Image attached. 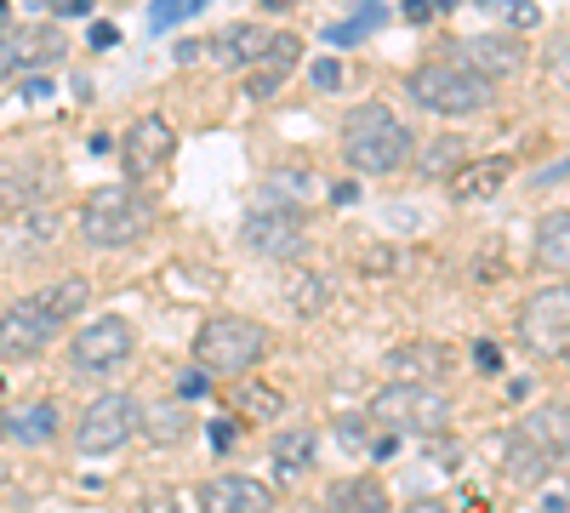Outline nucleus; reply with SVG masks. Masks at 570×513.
Instances as JSON below:
<instances>
[{"label": "nucleus", "instance_id": "f257e3e1", "mask_svg": "<svg viewBox=\"0 0 570 513\" xmlns=\"http://www.w3.org/2000/svg\"><path fill=\"white\" fill-rule=\"evenodd\" d=\"M91 303V286L80 274L58 279V286H46V292H29L18 297L12 308H0V354L7 359H35L40 348H52L63 337V325L80 319Z\"/></svg>", "mask_w": 570, "mask_h": 513}, {"label": "nucleus", "instance_id": "f03ea898", "mask_svg": "<svg viewBox=\"0 0 570 513\" xmlns=\"http://www.w3.org/2000/svg\"><path fill=\"white\" fill-rule=\"evenodd\" d=\"M416 155L411 131L400 115H389L383 103H360L343 115V160L360 171V177H394L405 171Z\"/></svg>", "mask_w": 570, "mask_h": 513}, {"label": "nucleus", "instance_id": "7ed1b4c3", "mask_svg": "<svg viewBox=\"0 0 570 513\" xmlns=\"http://www.w3.org/2000/svg\"><path fill=\"white\" fill-rule=\"evenodd\" d=\"M411 98L422 109H434L445 120H473V115H485L497 109V80H485L480 69H468L456 58H428L411 69Z\"/></svg>", "mask_w": 570, "mask_h": 513}, {"label": "nucleus", "instance_id": "20e7f679", "mask_svg": "<svg viewBox=\"0 0 570 513\" xmlns=\"http://www.w3.org/2000/svg\"><path fill=\"white\" fill-rule=\"evenodd\" d=\"M155 228V200L137 195V182H120V189H98L80 206V235L98 251H126Z\"/></svg>", "mask_w": 570, "mask_h": 513}, {"label": "nucleus", "instance_id": "39448f33", "mask_svg": "<svg viewBox=\"0 0 570 513\" xmlns=\"http://www.w3.org/2000/svg\"><path fill=\"white\" fill-rule=\"evenodd\" d=\"M371 423L389 434H416L434 440L451 428V394L440 383H389L371 394Z\"/></svg>", "mask_w": 570, "mask_h": 513}, {"label": "nucleus", "instance_id": "423d86ee", "mask_svg": "<svg viewBox=\"0 0 570 513\" xmlns=\"http://www.w3.org/2000/svg\"><path fill=\"white\" fill-rule=\"evenodd\" d=\"M268 354V325L246 314H212L195 332V365H206L212 377H246L252 365Z\"/></svg>", "mask_w": 570, "mask_h": 513}, {"label": "nucleus", "instance_id": "0eeeda50", "mask_svg": "<svg viewBox=\"0 0 570 513\" xmlns=\"http://www.w3.org/2000/svg\"><path fill=\"white\" fill-rule=\"evenodd\" d=\"M137 428H142V411H137L131 394H98V399L80 411V423H75V451L80 456H109Z\"/></svg>", "mask_w": 570, "mask_h": 513}, {"label": "nucleus", "instance_id": "6e6552de", "mask_svg": "<svg viewBox=\"0 0 570 513\" xmlns=\"http://www.w3.org/2000/svg\"><path fill=\"white\" fill-rule=\"evenodd\" d=\"M519 337H525L531 354L570 365V279L537 292L525 308H519Z\"/></svg>", "mask_w": 570, "mask_h": 513}, {"label": "nucleus", "instance_id": "1a4fd4ad", "mask_svg": "<svg viewBox=\"0 0 570 513\" xmlns=\"http://www.w3.org/2000/svg\"><path fill=\"white\" fill-rule=\"evenodd\" d=\"M240 246H246L252 257H268V263L303 257V246H308L303 211H297V206H252L246 223H240Z\"/></svg>", "mask_w": 570, "mask_h": 513}, {"label": "nucleus", "instance_id": "9d476101", "mask_svg": "<svg viewBox=\"0 0 570 513\" xmlns=\"http://www.w3.org/2000/svg\"><path fill=\"white\" fill-rule=\"evenodd\" d=\"M131 354H137V332H131V319H120V314L91 319L86 332L69 337V365L86 371V377H104V371L126 365Z\"/></svg>", "mask_w": 570, "mask_h": 513}, {"label": "nucleus", "instance_id": "9b49d317", "mask_svg": "<svg viewBox=\"0 0 570 513\" xmlns=\"http://www.w3.org/2000/svg\"><path fill=\"white\" fill-rule=\"evenodd\" d=\"M171 155H177L171 120L142 115V120H131L126 144H120V171H126V182H149V177H160V171L171 166Z\"/></svg>", "mask_w": 570, "mask_h": 513}, {"label": "nucleus", "instance_id": "f8f14e48", "mask_svg": "<svg viewBox=\"0 0 570 513\" xmlns=\"http://www.w3.org/2000/svg\"><path fill=\"white\" fill-rule=\"evenodd\" d=\"M200 513H274V485L252 474H217L200 485Z\"/></svg>", "mask_w": 570, "mask_h": 513}, {"label": "nucleus", "instance_id": "ddd939ff", "mask_svg": "<svg viewBox=\"0 0 570 513\" xmlns=\"http://www.w3.org/2000/svg\"><path fill=\"white\" fill-rule=\"evenodd\" d=\"M451 58L480 69L485 80H502V75H513L519 63H525V46H519L513 34H462V40H451Z\"/></svg>", "mask_w": 570, "mask_h": 513}, {"label": "nucleus", "instance_id": "4468645a", "mask_svg": "<svg viewBox=\"0 0 570 513\" xmlns=\"http://www.w3.org/2000/svg\"><path fill=\"white\" fill-rule=\"evenodd\" d=\"M383 371H389V383H445V371H451V348H445V343H434V337H422V343H400V348H389Z\"/></svg>", "mask_w": 570, "mask_h": 513}, {"label": "nucleus", "instance_id": "2eb2a0df", "mask_svg": "<svg viewBox=\"0 0 570 513\" xmlns=\"http://www.w3.org/2000/svg\"><path fill=\"white\" fill-rule=\"evenodd\" d=\"M303 63V40L297 34H268V46L257 52V63L246 69V98H274L285 75H297Z\"/></svg>", "mask_w": 570, "mask_h": 513}, {"label": "nucleus", "instance_id": "dca6fc26", "mask_svg": "<svg viewBox=\"0 0 570 513\" xmlns=\"http://www.w3.org/2000/svg\"><path fill=\"white\" fill-rule=\"evenodd\" d=\"M63 52V40L52 29H12V23H0V80L29 69V63H46V58H58Z\"/></svg>", "mask_w": 570, "mask_h": 513}, {"label": "nucleus", "instance_id": "f3484780", "mask_svg": "<svg viewBox=\"0 0 570 513\" xmlns=\"http://www.w3.org/2000/svg\"><path fill=\"white\" fill-rule=\"evenodd\" d=\"M513 434L525 440V445H537L542 456L564 462V456H570V405H564V399H548V405L525 411V423H519Z\"/></svg>", "mask_w": 570, "mask_h": 513}, {"label": "nucleus", "instance_id": "a211bd4d", "mask_svg": "<svg viewBox=\"0 0 570 513\" xmlns=\"http://www.w3.org/2000/svg\"><path fill=\"white\" fill-rule=\"evenodd\" d=\"M508 177H513L508 155H473L451 171V200H497Z\"/></svg>", "mask_w": 570, "mask_h": 513}, {"label": "nucleus", "instance_id": "6ab92c4d", "mask_svg": "<svg viewBox=\"0 0 570 513\" xmlns=\"http://www.w3.org/2000/svg\"><path fill=\"white\" fill-rule=\"evenodd\" d=\"M320 513H389V491H383V480L354 474V480H337L325 491Z\"/></svg>", "mask_w": 570, "mask_h": 513}, {"label": "nucleus", "instance_id": "aec40b11", "mask_svg": "<svg viewBox=\"0 0 570 513\" xmlns=\"http://www.w3.org/2000/svg\"><path fill=\"white\" fill-rule=\"evenodd\" d=\"M46 189H52V166H40L23 155V166H7L0 171V200H7L12 211H29L46 200Z\"/></svg>", "mask_w": 570, "mask_h": 513}, {"label": "nucleus", "instance_id": "412c9836", "mask_svg": "<svg viewBox=\"0 0 570 513\" xmlns=\"http://www.w3.org/2000/svg\"><path fill=\"white\" fill-rule=\"evenodd\" d=\"M331 303H337V286H331V274H320V268H297L292 279H285V308H292V314L314 319V314H325Z\"/></svg>", "mask_w": 570, "mask_h": 513}, {"label": "nucleus", "instance_id": "4be33fe9", "mask_svg": "<svg viewBox=\"0 0 570 513\" xmlns=\"http://www.w3.org/2000/svg\"><path fill=\"white\" fill-rule=\"evenodd\" d=\"M537 268L570 279V211H548L537 223Z\"/></svg>", "mask_w": 570, "mask_h": 513}, {"label": "nucleus", "instance_id": "5701e85b", "mask_svg": "<svg viewBox=\"0 0 570 513\" xmlns=\"http://www.w3.org/2000/svg\"><path fill=\"white\" fill-rule=\"evenodd\" d=\"M548 468H553V456H542L537 445H525L519 434H508V445H502V474H508L519 491H537V485L548 480Z\"/></svg>", "mask_w": 570, "mask_h": 513}, {"label": "nucleus", "instance_id": "b1692460", "mask_svg": "<svg viewBox=\"0 0 570 513\" xmlns=\"http://www.w3.org/2000/svg\"><path fill=\"white\" fill-rule=\"evenodd\" d=\"M314 451H320V434L314 428H285L274 434V474L279 480H297L314 468Z\"/></svg>", "mask_w": 570, "mask_h": 513}, {"label": "nucleus", "instance_id": "393cba45", "mask_svg": "<svg viewBox=\"0 0 570 513\" xmlns=\"http://www.w3.org/2000/svg\"><path fill=\"white\" fill-rule=\"evenodd\" d=\"M263 46H268V34H263V29H252V23H240V29H228V34H217V40H212V58H217L223 69H252Z\"/></svg>", "mask_w": 570, "mask_h": 513}, {"label": "nucleus", "instance_id": "a878e982", "mask_svg": "<svg viewBox=\"0 0 570 513\" xmlns=\"http://www.w3.org/2000/svg\"><path fill=\"white\" fill-rule=\"evenodd\" d=\"M7 434H12L18 445H46V440L58 434V405H52V399H35V405L12 411V416H7Z\"/></svg>", "mask_w": 570, "mask_h": 513}, {"label": "nucleus", "instance_id": "bb28decb", "mask_svg": "<svg viewBox=\"0 0 570 513\" xmlns=\"http://www.w3.org/2000/svg\"><path fill=\"white\" fill-rule=\"evenodd\" d=\"M52 235H58V211L52 206H29L12 223V246L18 251H46V246H52Z\"/></svg>", "mask_w": 570, "mask_h": 513}, {"label": "nucleus", "instance_id": "cd10ccee", "mask_svg": "<svg viewBox=\"0 0 570 513\" xmlns=\"http://www.w3.org/2000/svg\"><path fill=\"white\" fill-rule=\"evenodd\" d=\"M234 411L252 416V423H274V416L285 411V394L268 388V383H240V388H234Z\"/></svg>", "mask_w": 570, "mask_h": 513}, {"label": "nucleus", "instance_id": "c85d7f7f", "mask_svg": "<svg viewBox=\"0 0 570 513\" xmlns=\"http://www.w3.org/2000/svg\"><path fill=\"white\" fill-rule=\"evenodd\" d=\"M142 434H149L155 445H183V440H188V411H183V405L142 411Z\"/></svg>", "mask_w": 570, "mask_h": 513}, {"label": "nucleus", "instance_id": "c756f323", "mask_svg": "<svg viewBox=\"0 0 570 513\" xmlns=\"http://www.w3.org/2000/svg\"><path fill=\"white\" fill-rule=\"evenodd\" d=\"M303 195H308V171H274V177L263 182L257 206H297Z\"/></svg>", "mask_w": 570, "mask_h": 513}, {"label": "nucleus", "instance_id": "7c9ffc66", "mask_svg": "<svg viewBox=\"0 0 570 513\" xmlns=\"http://www.w3.org/2000/svg\"><path fill=\"white\" fill-rule=\"evenodd\" d=\"M462 155H468V149L456 144V137H440V144H428V155L411 160V166H416L422 177H451V171L462 166Z\"/></svg>", "mask_w": 570, "mask_h": 513}, {"label": "nucleus", "instance_id": "2f4dec72", "mask_svg": "<svg viewBox=\"0 0 570 513\" xmlns=\"http://www.w3.org/2000/svg\"><path fill=\"white\" fill-rule=\"evenodd\" d=\"M212 0H149V29L160 34V29H177L183 18H195V12H206Z\"/></svg>", "mask_w": 570, "mask_h": 513}, {"label": "nucleus", "instance_id": "473e14b6", "mask_svg": "<svg viewBox=\"0 0 570 513\" xmlns=\"http://www.w3.org/2000/svg\"><path fill=\"white\" fill-rule=\"evenodd\" d=\"M383 18H389V12L365 7V12L354 18V23H331V29H325V40H331V46H354V40H365V34H371L376 23H383Z\"/></svg>", "mask_w": 570, "mask_h": 513}, {"label": "nucleus", "instance_id": "72a5a7b5", "mask_svg": "<svg viewBox=\"0 0 570 513\" xmlns=\"http://www.w3.org/2000/svg\"><path fill=\"white\" fill-rule=\"evenodd\" d=\"M485 12H502L513 29H531V23H542V12H537V0H480Z\"/></svg>", "mask_w": 570, "mask_h": 513}, {"label": "nucleus", "instance_id": "f704fd0d", "mask_svg": "<svg viewBox=\"0 0 570 513\" xmlns=\"http://www.w3.org/2000/svg\"><path fill=\"white\" fill-rule=\"evenodd\" d=\"M183 399H200V394H212V371L206 365H195V371H183Z\"/></svg>", "mask_w": 570, "mask_h": 513}, {"label": "nucleus", "instance_id": "c9c22d12", "mask_svg": "<svg viewBox=\"0 0 570 513\" xmlns=\"http://www.w3.org/2000/svg\"><path fill=\"white\" fill-rule=\"evenodd\" d=\"M314 86H320V91H337V86H343V63H337V58H320V63H314Z\"/></svg>", "mask_w": 570, "mask_h": 513}, {"label": "nucleus", "instance_id": "e433bc0d", "mask_svg": "<svg viewBox=\"0 0 570 513\" xmlns=\"http://www.w3.org/2000/svg\"><path fill=\"white\" fill-rule=\"evenodd\" d=\"M548 63H553V75H570V34H559L548 46Z\"/></svg>", "mask_w": 570, "mask_h": 513}, {"label": "nucleus", "instance_id": "4c0bfd02", "mask_svg": "<svg viewBox=\"0 0 570 513\" xmlns=\"http://www.w3.org/2000/svg\"><path fill=\"white\" fill-rule=\"evenodd\" d=\"M473 365H480V371H497V365H502V348H497V343H473Z\"/></svg>", "mask_w": 570, "mask_h": 513}, {"label": "nucleus", "instance_id": "58836bf2", "mask_svg": "<svg viewBox=\"0 0 570 513\" xmlns=\"http://www.w3.org/2000/svg\"><path fill=\"white\" fill-rule=\"evenodd\" d=\"M23 98H29V103H46V98H52V80H46V75H29V80H23Z\"/></svg>", "mask_w": 570, "mask_h": 513}, {"label": "nucleus", "instance_id": "ea45409f", "mask_svg": "<svg viewBox=\"0 0 570 513\" xmlns=\"http://www.w3.org/2000/svg\"><path fill=\"white\" fill-rule=\"evenodd\" d=\"M405 23H428V18H434V0H405Z\"/></svg>", "mask_w": 570, "mask_h": 513}, {"label": "nucleus", "instance_id": "a19ab883", "mask_svg": "<svg viewBox=\"0 0 570 513\" xmlns=\"http://www.w3.org/2000/svg\"><path fill=\"white\" fill-rule=\"evenodd\" d=\"M400 513H451V502H440V496H416V502H405Z\"/></svg>", "mask_w": 570, "mask_h": 513}, {"label": "nucleus", "instance_id": "79ce46f5", "mask_svg": "<svg viewBox=\"0 0 570 513\" xmlns=\"http://www.w3.org/2000/svg\"><path fill=\"white\" fill-rule=\"evenodd\" d=\"M234 428H240V423H228V416H223V423H212V445L228 451V445H234Z\"/></svg>", "mask_w": 570, "mask_h": 513}, {"label": "nucleus", "instance_id": "37998d69", "mask_svg": "<svg viewBox=\"0 0 570 513\" xmlns=\"http://www.w3.org/2000/svg\"><path fill=\"white\" fill-rule=\"evenodd\" d=\"M52 12H58V18H86L91 0H52Z\"/></svg>", "mask_w": 570, "mask_h": 513}, {"label": "nucleus", "instance_id": "c03bdc74", "mask_svg": "<svg viewBox=\"0 0 570 513\" xmlns=\"http://www.w3.org/2000/svg\"><path fill=\"white\" fill-rule=\"evenodd\" d=\"M91 46H98V52H104V46H115L120 34H115V23H91V34H86Z\"/></svg>", "mask_w": 570, "mask_h": 513}, {"label": "nucleus", "instance_id": "a18cd8bd", "mask_svg": "<svg viewBox=\"0 0 570 513\" xmlns=\"http://www.w3.org/2000/svg\"><path fill=\"white\" fill-rule=\"evenodd\" d=\"M360 200V182H337V189H331V206H354Z\"/></svg>", "mask_w": 570, "mask_h": 513}, {"label": "nucleus", "instance_id": "49530a36", "mask_svg": "<svg viewBox=\"0 0 570 513\" xmlns=\"http://www.w3.org/2000/svg\"><path fill=\"white\" fill-rule=\"evenodd\" d=\"M200 52H206V46H200V40H183V46H177V63H195Z\"/></svg>", "mask_w": 570, "mask_h": 513}, {"label": "nucleus", "instance_id": "de8ad7c7", "mask_svg": "<svg viewBox=\"0 0 570 513\" xmlns=\"http://www.w3.org/2000/svg\"><path fill=\"white\" fill-rule=\"evenodd\" d=\"M297 0H263V12H292Z\"/></svg>", "mask_w": 570, "mask_h": 513}, {"label": "nucleus", "instance_id": "09e8293b", "mask_svg": "<svg viewBox=\"0 0 570 513\" xmlns=\"http://www.w3.org/2000/svg\"><path fill=\"white\" fill-rule=\"evenodd\" d=\"M0 23H7V0H0Z\"/></svg>", "mask_w": 570, "mask_h": 513}, {"label": "nucleus", "instance_id": "8fccbe9b", "mask_svg": "<svg viewBox=\"0 0 570 513\" xmlns=\"http://www.w3.org/2000/svg\"><path fill=\"white\" fill-rule=\"evenodd\" d=\"M0 485H7V462H0Z\"/></svg>", "mask_w": 570, "mask_h": 513}, {"label": "nucleus", "instance_id": "3c124183", "mask_svg": "<svg viewBox=\"0 0 570 513\" xmlns=\"http://www.w3.org/2000/svg\"><path fill=\"white\" fill-rule=\"evenodd\" d=\"M0 434H7V416H0Z\"/></svg>", "mask_w": 570, "mask_h": 513}]
</instances>
